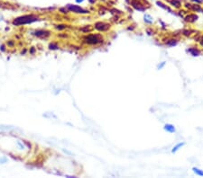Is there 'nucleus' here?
I'll return each mask as SVG.
<instances>
[{"label": "nucleus", "mask_w": 203, "mask_h": 178, "mask_svg": "<svg viewBox=\"0 0 203 178\" xmlns=\"http://www.w3.org/2000/svg\"><path fill=\"white\" fill-rule=\"evenodd\" d=\"M192 171H193V173H194V174H196V175L203 177V170L200 169V168H198V167H192Z\"/></svg>", "instance_id": "f8f14e48"}, {"label": "nucleus", "mask_w": 203, "mask_h": 178, "mask_svg": "<svg viewBox=\"0 0 203 178\" xmlns=\"http://www.w3.org/2000/svg\"><path fill=\"white\" fill-rule=\"evenodd\" d=\"M76 1V3H78V4H80V3H82L83 1H84V0H75Z\"/></svg>", "instance_id": "dca6fc26"}, {"label": "nucleus", "mask_w": 203, "mask_h": 178, "mask_svg": "<svg viewBox=\"0 0 203 178\" xmlns=\"http://www.w3.org/2000/svg\"><path fill=\"white\" fill-rule=\"evenodd\" d=\"M87 42L90 44H94V43H98L100 42V40H98V35H90L87 38Z\"/></svg>", "instance_id": "20e7f679"}, {"label": "nucleus", "mask_w": 203, "mask_h": 178, "mask_svg": "<svg viewBox=\"0 0 203 178\" xmlns=\"http://www.w3.org/2000/svg\"><path fill=\"white\" fill-rule=\"evenodd\" d=\"M188 52L190 53V55H192L193 57H198V56L200 55V51L198 50L197 48H190L187 50Z\"/></svg>", "instance_id": "6e6552de"}, {"label": "nucleus", "mask_w": 203, "mask_h": 178, "mask_svg": "<svg viewBox=\"0 0 203 178\" xmlns=\"http://www.w3.org/2000/svg\"><path fill=\"white\" fill-rule=\"evenodd\" d=\"M200 45L203 46V36H202V38L200 39Z\"/></svg>", "instance_id": "f3484780"}, {"label": "nucleus", "mask_w": 203, "mask_h": 178, "mask_svg": "<svg viewBox=\"0 0 203 178\" xmlns=\"http://www.w3.org/2000/svg\"><path fill=\"white\" fill-rule=\"evenodd\" d=\"M144 21L147 24H152L153 23V17L149 14H145L144 15Z\"/></svg>", "instance_id": "423d86ee"}, {"label": "nucleus", "mask_w": 203, "mask_h": 178, "mask_svg": "<svg viewBox=\"0 0 203 178\" xmlns=\"http://www.w3.org/2000/svg\"><path fill=\"white\" fill-rule=\"evenodd\" d=\"M166 65V62L165 61H163V62H161L160 64H158L157 65V69L158 70H160V69H163V68H164V66Z\"/></svg>", "instance_id": "ddd939ff"}, {"label": "nucleus", "mask_w": 203, "mask_h": 178, "mask_svg": "<svg viewBox=\"0 0 203 178\" xmlns=\"http://www.w3.org/2000/svg\"><path fill=\"white\" fill-rule=\"evenodd\" d=\"M182 34L185 35V36H190L191 34V32L189 30H184V31H182Z\"/></svg>", "instance_id": "4468645a"}, {"label": "nucleus", "mask_w": 203, "mask_h": 178, "mask_svg": "<svg viewBox=\"0 0 203 178\" xmlns=\"http://www.w3.org/2000/svg\"><path fill=\"white\" fill-rule=\"evenodd\" d=\"M202 3H203V0H202Z\"/></svg>", "instance_id": "a211bd4d"}, {"label": "nucleus", "mask_w": 203, "mask_h": 178, "mask_svg": "<svg viewBox=\"0 0 203 178\" xmlns=\"http://www.w3.org/2000/svg\"><path fill=\"white\" fill-rule=\"evenodd\" d=\"M165 44L169 47H173V46H176L178 44V41L176 39H171V40H168L167 42H166Z\"/></svg>", "instance_id": "9b49d317"}, {"label": "nucleus", "mask_w": 203, "mask_h": 178, "mask_svg": "<svg viewBox=\"0 0 203 178\" xmlns=\"http://www.w3.org/2000/svg\"><path fill=\"white\" fill-rule=\"evenodd\" d=\"M198 20V15H194V14H190L189 15H187L185 17V21L189 22V23H194Z\"/></svg>", "instance_id": "39448f33"}, {"label": "nucleus", "mask_w": 203, "mask_h": 178, "mask_svg": "<svg viewBox=\"0 0 203 178\" xmlns=\"http://www.w3.org/2000/svg\"><path fill=\"white\" fill-rule=\"evenodd\" d=\"M156 6H159V7H161V8H163V9H164V10H166V11H169L170 13H172V11L170 9V7L167 6V5H165L164 3H163L162 1H156Z\"/></svg>", "instance_id": "1a4fd4ad"}, {"label": "nucleus", "mask_w": 203, "mask_h": 178, "mask_svg": "<svg viewBox=\"0 0 203 178\" xmlns=\"http://www.w3.org/2000/svg\"><path fill=\"white\" fill-rule=\"evenodd\" d=\"M184 145H185V143L184 142H180V143H178V144H176L175 145L173 148H172V153H176L180 148H181Z\"/></svg>", "instance_id": "9d476101"}, {"label": "nucleus", "mask_w": 203, "mask_h": 178, "mask_svg": "<svg viewBox=\"0 0 203 178\" xmlns=\"http://www.w3.org/2000/svg\"><path fill=\"white\" fill-rule=\"evenodd\" d=\"M36 20H37V17H35L33 15H24L22 17L16 18V19L14 21V24L20 25V24H29V23H33Z\"/></svg>", "instance_id": "f257e3e1"}, {"label": "nucleus", "mask_w": 203, "mask_h": 178, "mask_svg": "<svg viewBox=\"0 0 203 178\" xmlns=\"http://www.w3.org/2000/svg\"><path fill=\"white\" fill-rule=\"evenodd\" d=\"M191 2H194L198 5H200L202 3V0H191Z\"/></svg>", "instance_id": "2eb2a0df"}, {"label": "nucleus", "mask_w": 203, "mask_h": 178, "mask_svg": "<svg viewBox=\"0 0 203 178\" xmlns=\"http://www.w3.org/2000/svg\"><path fill=\"white\" fill-rule=\"evenodd\" d=\"M67 8L69 9L70 11L75 12V13H78V14H87V13H88V11L85 10V9H83V8H81L80 6H75V5H70V4H69V5L67 6Z\"/></svg>", "instance_id": "f03ea898"}, {"label": "nucleus", "mask_w": 203, "mask_h": 178, "mask_svg": "<svg viewBox=\"0 0 203 178\" xmlns=\"http://www.w3.org/2000/svg\"><path fill=\"white\" fill-rule=\"evenodd\" d=\"M163 130H165V132H167L169 133H174L175 132H176V128L174 127V125L171 124V123H167L165 124L163 126Z\"/></svg>", "instance_id": "7ed1b4c3"}, {"label": "nucleus", "mask_w": 203, "mask_h": 178, "mask_svg": "<svg viewBox=\"0 0 203 178\" xmlns=\"http://www.w3.org/2000/svg\"><path fill=\"white\" fill-rule=\"evenodd\" d=\"M169 4L174 7V8H180L181 6V0H169Z\"/></svg>", "instance_id": "0eeeda50"}]
</instances>
